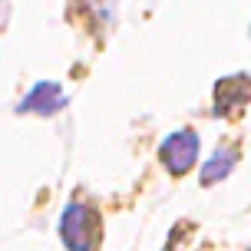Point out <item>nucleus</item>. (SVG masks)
I'll return each instance as SVG.
<instances>
[{"instance_id": "obj_2", "label": "nucleus", "mask_w": 251, "mask_h": 251, "mask_svg": "<svg viewBox=\"0 0 251 251\" xmlns=\"http://www.w3.org/2000/svg\"><path fill=\"white\" fill-rule=\"evenodd\" d=\"M195 155H199V136L192 129H182V132H176V136H169L162 142V162L176 176H182V172L192 169Z\"/></svg>"}, {"instance_id": "obj_4", "label": "nucleus", "mask_w": 251, "mask_h": 251, "mask_svg": "<svg viewBox=\"0 0 251 251\" xmlns=\"http://www.w3.org/2000/svg\"><path fill=\"white\" fill-rule=\"evenodd\" d=\"M235 159H238V155H235V149H218L212 159L205 162V169H201V182H205V185L222 182V178L235 169Z\"/></svg>"}, {"instance_id": "obj_3", "label": "nucleus", "mask_w": 251, "mask_h": 251, "mask_svg": "<svg viewBox=\"0 0 251 251\" xmlns=\"http://www.w3.org/2000/svg\"><path fill=\"white\" fill-rule=\"evenodd\" d=\"M66 106V96H63V89L56 83H40L24 102H20V113H40V116H50L56 109Z\"/></svg>"}, {"instance_id": "obj_1", "label": "nucleus", "mask_w": 251, "mask_h": 251, "mask_svg": "<svg viewBox=\"0 0 251 251\" xmlns=\"http://www.w3.org/2000/svg\"><path fill=\"white\" fill-rule=\"evenodd\" d=\"M63 245L70 251H93L96 248V215L89 212L83 201H73L60 222Z\"/></svg>"}]
</instances>
